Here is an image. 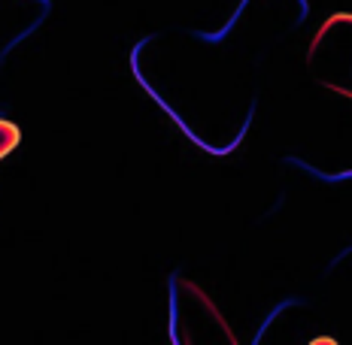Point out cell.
<instances>
[{"mask_svg": "<svg viewBox=\"0 0 352 345\" xmlns=\"http://www.w3.org/2000/svg\"><path fill=\"white\" fill-rule=\"evenodd\" d=\"M170 340L176 342V276H170Z\"/></svg>", "mask_w": 352, "mask_h": 345, "instance_id": "1", "label": "cell"}]
</instances>
